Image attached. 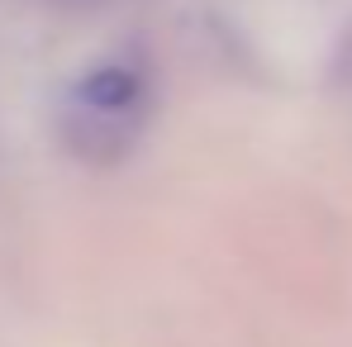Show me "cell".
<instances>
[{
  "mask_svg": "<svg viewBox=\"0 0 352 347\" xmlns=\"http://www.w3.org/2000/svg\"><path fill=\"white\" fill-rule=\"evenodd\" d=\"M138 100H143V76L124 62H105V67H96L76 81V105L86 115L115 119V115H129Z\"/></svg>",
  "mask_w": 352,
  "mask_h": 347,
  "instance_id": "6da1fadb",
  "label": "cell"
}]
</instances>
